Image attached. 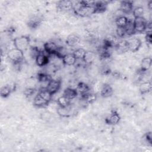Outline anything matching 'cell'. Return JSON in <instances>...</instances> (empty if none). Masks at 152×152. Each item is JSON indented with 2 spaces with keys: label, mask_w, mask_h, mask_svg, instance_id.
I'll use <instances>...</instances> for the list:
<instances>
[{
  "label": "cell",
  "mask_w": 152,
  "mask_h": 152,
  "mask_svg": "<svg viewBox=\"0 0 152 152\" xmlns=\"http://www.w3.org/2000/svg\"><path fill=\"white\" fill-rule=\"evenodd\" d=\"M73 10L76 15L82 17H88L92 14H96L95 7H89L83 5L81 1L77 4L76 7H74Z\"/></svg>",
  "instance_id": "6da1fadb"
},
{
  "label": "cell",
  "mask_w": 152,
  "mask_h": 152,
  "mask_svg": "<svg viewBox=\"0 0 152 152\" xmlns=\"http://www.w3.org/2000/svg\"><path fill=\"white\" fill-rule=\"evenodd\" d=\"M30 38L27 36H21L20 37H17L13 40L14 47L23 52L28 48L30 45Z\"/></svg>",
  "instance_id": "7a4b0ae2"
},
{
  "label": "cell",
  "mask_w": 152,
  "mask_h": 152,
  "mask_svg": "<svg viewBox=\"0 0 152 152\" xmlns=\"http://www.w3.org/2000/svg\"><path fill=\"white\" fill-rule=\"evenodd\" d=\"M7 56L14 64L21 63L24 59L23 51L15 48L10 49L7 53Z\"/></svg>",
  "instance_id": "3957f363"
},
{
  "label": "cell",
  "mask_w": 152,
  "mask_h": 152,
  "mask_svg": "<svg viewBox=\"0 0 152 152\" xmlns=\"http://www.w3.org/2000/svg\"><path fill=\"white\" fill-rule=\"evenodd\" d=\"M147 21L143 17H136L133 20L135 32L142 33L145 31L147 25Z\"/></svg>",
  "instance_id": "277c9868"
},
{
  "label": "cell",
  "mask_w": 152,
  "mask_h": 152,
  "mask_svg": "<svg viewBox=\"0 0 152 152\" xmlns=\"http://www.w3.org/2000/svg\"><path fill=\"white\" fill-rule=\"evenodd\" d=\"M59 48V46L52 41H49L44 43L43 50L49 56L55 55Z\"/></svg>",
  "instance_id": "5b68a950"
},
{
  "label": "cell",
  "mask_w": 152,
  "mask_h": 152,
  "mask_svg": "<svg viewBox=\"0 0 152 152\" xmlns=\"http://www.w3.org/2000/svg\"><path fill=\"white\" fill-rule=\"evenodd\" d=\"M49 55H48L43 50H42L35 58L36 64L39 66H43L46 65L49 62Z\"/></svg>",
  "instance_id": "8992f818"
},
{
  "label": "cell",
  "mask_w": 152,
  "mask_h": 152,
  "mask_svg": "<svg viewBox=\"0 0 152 152\" xmlns=\"http://www.w3.org/2000/svg\"><path fill=\"white\" fill-rule=\"evenodd\" d=\"M61 87V81L58 80L51 79L48 83L46 89L53 95L55 94Z\"/></svg>",
  "instance_id": "52a82bcc"
},
{
  "label": "cell",
  "mask_w": 152,
  "mask_h": 152,
  "mask_svg": "<svg viewBox=\"0 0 152 152\" xmlns=\"http://www.w3.org/2000/svg\"><path fill=\"white\" fill-rule=\"evenodd\" d=\"M127 42L128 45V50L132 52L138 51L141 46V41L138 38H132Z\"/></svg>",
  "instance_id": "ba28073f"
},
{
  "label": "cell",
  "mask_w": 152,
  "mask_h": 152,
  "mask_svg": "<svg viewBox=\"0 0 152 152\" xmlns=\"http://www.w3.org/2000/svg\"><path fill=\"white\" fill-rule=\"evenodd\" d=\"M119 10L124 14H129L133 10V2L130 1H124L121 2Z\"/></svg>",
  "instance_id": "9c48e42d"
},
{
  "label": "cell",
  "mask_w": 152,
  "mask_h": 152,
  "mask_svg": "<svg viewBox=\"0 0 152 152\" xmlns=\"http://www.w3.org/2000/svg\"><path fill=\"white\" fill-rule=\"evenodd\" d=\"M120 119H121V117L118 114V113L116 111H113L110 114V115L106 118L105 121L107 124H109L111 125H115L119 123Z\"/></svg>",
  "instance_id": "30bf717a"
},
{
  "label": "cell",
  "mask_w": 152,
  "mask_h": 152,
  "mask_svg": "<svg viewBox=\"0 0 152 152\" xmlns=\"http://www.w3.org/2000/svg\"><path fill=\"white\" fill-rule=\"evenodd\" d=\"M65 42L67 46L69 47H74L80 42V39L77 35L71 34L67 37Z\"/></svg>",
  "instance_id": "8fae6325"
},
{
  "label": "cell",
  "mask_w": 152,
  "mask_h": 152,
  "mask_svg": "<svg viewBox=\"0 0 152 152\" xmlns=\"http://www.w3.org/2000/svg\"><path fill=\"white\" fill-rule=\"evenodd\" d=\"M75 89L78 93V94H80L81 96L86 94L90 91L89 86L83 82H80L77 84Z\"/></svg>",
  "instance_id": "7c38bea8"
},
{
  "label": "cell",
  "mask_w": 152,
  "mask_h": 152,
  "mask_svg": "<svg viewBox=\"0 0 152 152\" xmlns=\"http://www.w3.org/2000/svg\"><path fill=\"white\" fill-rule=\"evenodd\" d=\"M77 59L73 53H67L62 58V63L67 66L74 65L76 63Z\"/></svg>",
  "instance_id": "4fadbf2b"
},
{
  "label": "cell",
  "mask_w": 152,
  "mask_h": 152,
  "mask_svg": "<svg viewBox=\"0 0 152 152\" xmlns=\"http://www.w3.org/2000/svg\"><path fill=\"white\" fill-rule=\"evenodd\" d=\"M58 7L62 11L73 10L74 4L71 1H60L58 2Z\"/></svg>",
  "instance_id": "5bb4252c"
},
{
  "label": "cell",
  "mask_w": 152,
  "mask_h": 152,
  "mask_svg": "<svg viewBox=\"0 0 152 152\" xmlns=\"http://www.w3.org/2000/svg\"><path fill=\"white\" fill-rule=\"evenodd\" d=\"M152 59L150 57H145L143 58L141 62V71L142 72H145L149 70L151 66Z\"/></svg>",
  "instance_id": "9a60e30c"
},
{
  "label": "cell",
  "mask_w": 152,
  "mask_h": 152,
  "mask_svg": "<svg viewBox=\"0 0 152 152\" xmlns=\"http://www.w3.org/2000/svg\"><path fill=\"white\" fill-rule=\"evenodd\" d=\"M49 102L42 98L39 94H37L33 99V104L38 107H43L48 104Z\"/></svg>",
  "instance_id": "2e32d148"
},
{
  "label": "cell",
  "mask_w": 152,
  "mask_h": 152,
  "mask_svg": "<svg viewBox=\"0 0 152 152\" xmlns=\"http://www.w3.org/2000/svg\"><path fill=\"white\" fill-rule=\"evenodd\" d=\"M63 95L70 100H71L77 96L78 93L75 88L72 87H68L64 91Z\"/></svg>",
  "instance_id": "e0dca14e"
},
{
  "label": "cell",
  "mask_w": 152,
  "mask_h": 152,
  "mask_svg": "<svg viewBox=\"0 0 152 152\" xmlns=\"http://www.w3.org/2000/svg\"><path fill=\"white\" fill-rule=\"evenodd\" d=\"M116 50L119 53H124L128 50L127 40H121L115 45Z\"/></svg>",
  "instance_id": "ac0fdd59"
},
{
  "label": "cell",
  "mask_w": 152,
  "mask_h": 152,
  "mask_svg": "<svg viewBox=\"0 0 152 152\" xmlns=\"http://www.w3.org/2000/svg\"><path fill=\"white\" fill-rule=\"evenodd\" d=\"M113 94V88L109 84H104L100 91V94L103 97H109L111 96Z\"/></svg>",
  "instance_id": "d6986e66"
},
{
  "label": "cell",
  "mask_w": 152,
  "mask_h": 152,
  "mask_svg": "<svg viewBox=\"0 0 152 152\" xmlns=\"http://www.w3.org/2000/svg\"><path fill=\"white\" fill-rule=\"evenodd\" d=\"M140 91L141 94L148 93L151 90V83L149 81L142 82L140 85Z\"/></svg>",
  "instance_id": "ffe728a7"
},
{
  "label": "cell",
  "mask_w": 152,
  "mask_h": 152,
  "mask_svg": "<svg viewBox=\"0 0 152 152\" xmlns=\"http://www.w3.org/2000/svg\"><path fill=\"white\" fill-rule=\"evenodd\" d=\"M95 53L91 51H86L83 59L84 62L86 64H91L95 59Z\"/></svg>",
  "instance_id": "44dd1931"
},
{
  "label": "cell",
  "mask_w": 152,
  "mask_h": 152,
  "mask_svg": "<svg viewBox=\"0 0 152 152\" xmlns=\"http://www.w3.org/2000/svg\"><path fill=\"white\" fill-rule=\"evenodd\" d=\"M38 94L49 103L52 100V94L46 88H42L38 92Z\"/></svg>",
  "instance_id": "7402d4cb"
},
{
  "label": "cell",
  "mask_w": 152,
  "mask_h": 152,
  "mask_svg": "<svg viewBox=\"0 0 152 152\" xmlns=\"http://www.w3.org/2000/svg\"><path fill=\"white\" fill-rule=\"evenodd\" d=\"M107 2L106 1H96L95 5L96 13H101L104 12L107 8Z\"/></svg>",
  "instance_id": "603a6c76"
},
{
  "label": "cell",
  "mask_w": 152,
  "mask_h": 152,
  "mask_svg": "<svg viewBox=\"0 0 152 152\" xmlns=\"http://www.w3.org/2000/svg\"><path fill=\"white\" fill-rule=\"evenodd\" d=\"M124 29L125 31L126 35L131 36L133 34H134L135 32V30H134L133 21L129 20L128 22L127 23L126 26L124 27Z\"/></svg>",
  "instance_id": "cb8c5ba5"
},
{
  "label": "cell",
  "mask_w": 152,
  "mask_h": 152,
  "mask_svg": "<svg viewBox=\"0 0 152 152\" xmlns=\"http://www.w3.org/2000/svg\"><path fill=\"white\" fill-rule=\"evenodd\" d=\"M128 20L129 19L126 17L121 15L115 19V24L117 27H124L128 22Z\"/></svg>",
  "instance_id": "d4e9b609"
},
{
  "label": "cell",
  "mask_w": 152,
  "mask_h": 152,
  "mask_svg": "<svg viewBox=\"0 0 152 152\" xmlns=\"http://www.w3.org/2000/svg\"><path fill=\"white\" fill-rule=\"evenodd\" d=\"M57 103L59 107H67L71 104V100L62 95L58 98Z\"/></svg>",
  "instance_id": "484cf974"
},
{
  "label": "cell",
  "mask_w": 152,
  "mask_h": 152,
  "mask_svg": "<svg viewBox=\"0 0 152 152\" xmlns=\"http://www.w3.org/2000/svg\"><path fill=\"white\" fill-rule=\"evenodd\" d=\"M70 105L67 107H59V106L58 110H57L58 115L62 117H66V116H69L70 112H71Z\"/></svg>",
  "instance_id": "4316f807"
},
{
  "label": "cell",
  "mask_w": 152,
  "mask_h": 152,
  "mask_svg": "<svg viewBox=\"0 0 152 152\" xmlns=\"http://www.w3.org/2000/svg\"><path fill=\"white\" fill-rule=\"evenodd\" d=\"M81 98L83 99H84L87 104H88V103H92L93 102H94L96 100V96L95 94L89 92V93H87L86 94L82 96Z\"/></svg>",
  "instance_id": "83f0119b"
},
{
  "label": "cell",
  "mask_w": 152,
  "mask_h": 152,
  "mask_svg": "<svg viewBox=\"0 0 152 152\" xmlns=\"http://www.w3.org/2000/svg\"><path fill=\"white\" fill-rule=\"evenodd\" d=\"M41 21L42 20L40 17H34L30 20V21L28 23V25L31 28H36L39 26Z\"/></svg>",
  "instance_id": "f1b7e54d"
},
{
  "label": "cell",
  "mask_w": 152,
  "mask_h": 152,
  "mask_svg": "<svg viewBox=\"0 0 152 152\" xmlns=\"http://www.w3.org/2000/svg\"><path fill=\"white\" fill-rule=\"evenodd\" d=\"M86 52V50L84 49L80 48L75 49L72 53L77 59H83Z\"/></svg>",
  "instance_id": "f546056e"
},
{
  "label": "cell",
  "mask_w": 152,
  "mask_h": 152,
  "mask_svg": "<svg viewBox=\"0 0 152 152\" xmlns=\"http://www.w3.org/2000/svg\"><path fill=\"white\" fill-rule=\"evenodd\" d=\"M132 12V15L134 17V18H136V17H143L144 10V8L142 7L138 6V7L134 8Z\"/></svg>",
  "instance_id": "4dcf8cb0"
},
{
  "label": "cell",
  "mask_w": 152,
  "mask_h": 152,
  "mask_svg": "<svg viewBox=\"0 0 152 152\" xmlns=\"http://www.w3.org/2000/svg\"><path fill=\"white\" fill-rule=\"evenodd\" d=\"M11 88L8 86H4L1 88V96L2 97H7L10 96L11 93Z\"/></svg>",
  "instance_id": "1f68e13d"
},
{
  "label": "cell",
  "mask_w": 152,
  "mask_h": 152,
  "mask_svg": "<svg viewBox=\"0 0 152 152\" xmlns=\"http://www.w3.org/2000/svg\"><path fill=\"white\" fill-rule=\"evenodd\" d=\"M34 91H35V88L32 87H28L25 89V90L24 91V93L26 96L30 97L34 94Z\"/></svg>",
  "instance_id": "d6a6232c"
},
{
  "label": "cell",
  "mask_w": 152,
  "mask_h": 152,
  "mask_svg": "<svg viewBox=\"0 0 152 152\" xmlns=\"http://www.w3.org/2000/svg\"><path fill=\"white\" fill-rule=\"evenodd\" d=\"M116 33L118 36L120 37H123L126 35L125 31L124 29V27H117L116 28Z\"/></svg>",
  "instance_id": "836d02e7"
},
{
  "label": "cell",
  "mask_w": 152,
  "mask_h": 152,
  "mask_svg": "<svg viewBox=\"0 0 152 152\" xmlns=\"http://www.w3.org/2000/svg\"><path fill=\"white\" fill-rule=\"evenodd\" d=\"M145 139L146 141L148 143H149L150 144H151V142H152V135H151V132H147L145 134Z\"/></svg>",
  "instance_id": "e575fe53"
},
{
  "label": "cell",
  "mask_w": 152,
  "mask_h": 152,
  "mask_svg": "<svg viewBox=\"0 0 152 152\" xmlns=\"http://www.w3.org/2000/svg\"><path fill=\"white\" fill-rule=\"evenodd\" d=\"M145 39V41L147 43L151 44V42H152V34H151V33H146Z\"/></svg>",
  "instance_id": "d590c367"
},
{
  "label": "cell",
  "mask_w": 152,
  "mask_h": 152,
  "mask_svg": "<svg viewBox=\"0 0 152 152\" xmlns=\"http://www.w3.org/2000/svg\"><path fill=\"white\" fill-rule=\"evenodd\" d=\"M147 7L150 10H151L152 9V1H151L148 2V3L147 4Z\"/></svg>",
  "instance_id": "8d00e7d4"
}]
</instances>
